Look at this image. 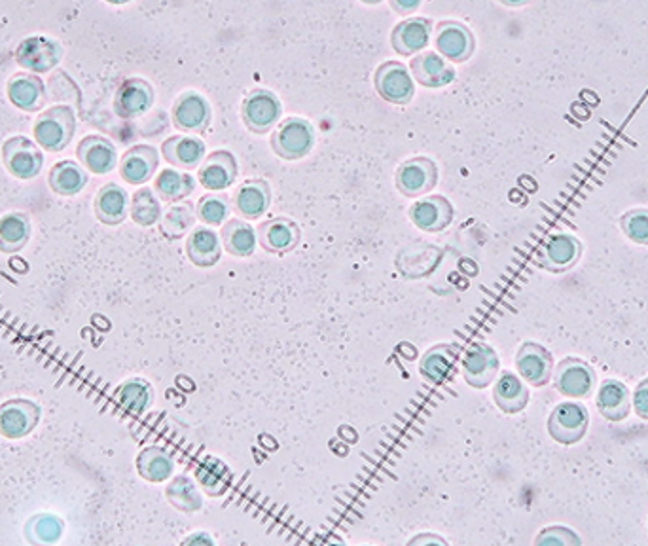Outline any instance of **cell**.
Returning <instances> with one entry per match:
<instances>
[{"label":"cell","instance_id":"cell-51","mask_svg":"<svg viewBox=\"0 0 648 546\" xmlns=\"http://www.w3.org/2000/svg\"><path fill=\"white\" fill-rule=\"evenodd\" d=\"M364 546H368V545H364Z\"/></svg>","mask_w":648,"mask_h":546},{"label":"cell","instance_id":"cell-23","mask_svg":"<svg viewBox=\"0 0 648 546\" xmlns=\"http://www.w3.org/2000/svg\"><path fill=\"white\" fill-rule=\"evenodd\" d=\"M76 156L93 175H107L118 165L116 146L101 135H88L76 146Z\"/></svg>","mask_w":648,"mask_h":546},{"label":"cell","instance_id":"cell-33","mask_svg":"<svg viewBox=\"0 0 648 546\" xmlns=\"http://www.w3.org/2000/svg\"><path fill=\"white\" fill-rule=\"evenodd\" d=\"M63 533H65V522L50 512L31 516L23 529L25 541L33 546L57 545L63 539Z\"/></svg>","mask_w":648,"mask_h":546},{"label":"cell","instance_id":"cell-7","mask_svg":"<svg viewBox=\"0 0 648 546\" xmlns=\"http://www.w3.org/2000/svg\"><path fill=\"white\" fill-rule=\"evenodd\" d=\"M2 162L10 175L21 181H29L42 171L44 156L40 152V146L31 139L16 135L2 145Z\"/></svg>","mask_w":648,"mask_h":546},{"label":"cell","instance_id":"cell-16","mask_svg":"<svg viewBox=\"0 0 648 546\" xmlns=\"http://www.w3.org/2000/svg\"><path fill=\"white\" fill-rule=\"evenodd\" d=\"M595 383L594 368L580 359H563L556 368L554 385L561 395L582 399L592 393Z\"/></svg>","mask_w":648,"mask_h":546},{"label":"cell","instance_id":"cell-38","mask_svg":"<svg viewBox=\"0 0 648 546\" xmlns=\"http://www.w3.org/2000/svg\"><path fill=\"white\" fill-rule=\"evenodd\" d=\"M116 399L129 414L141 416L154 401V389L144 378H129L116 389Z\"/></svg>","mask_w":648,"mask_h":546},{"label":"cell","instance_id":"cell-42","mask_svg":"<svg viewBox=\"0 0 648 546\" xmlns=\"http://www.w3.org/2000/svg\"><path fill=\"white\" fill-rule=\"evenodd\" d=\"M196 209L190 203L171 205L162 217V232L167 239H182L196 228Z\"/></svg>","mask_w":648,"mask_h":546},{"label":"cell","instance_id":"cell-12","mask_svg":"<svg viewBox=\"0 0 648 546\" xmlns=\"http://www.w3.org/2000/svg\"><path fill=\"white\" fill-rule=\"evenodd\" d=\"M499 355L487 344H472L463 357V378L470 387L486 389L497 380L499 374Z\"/></svg>","mask_w":648,"mask_h":546},{"label":"cell","instance_id":"cell-13","mask_svg":"<svg viewBox=\"0 0 648 546\" xmlns=\"http://www.w3.org/2000/svg\"><path fill=\"white\" fill-rule=\"evenodd\" d=\"M239 167L234 154L228 150H215L205 156L203 164L198 167V182L213 194H222L234 186Z\"/></svg>","mask_w":648,"mask_h":546},{"label":"cell","instance_id":"cell-1","mask_svg":"<svg viewBox=\"0 0 648 546\" xmlns=\"http://www.w3.org/2000/svg\"><path fill=\"white\" fill-rule=\"evenodd\" d=\"M76 131V116L74 110L67 105H55L44 110L35 120L33 137L36 145L46 152H61L65 150Z\"/></svg>","mask_w":648,"mask_h":546},{"label":"cell","instance_id":"cell-19","mask_svg":"<svg viewBox=\"0 0 648 546\" xmlns=\"http://www.w3.org/2000/svg\"><path fill=\"white\" fill-rule=\"evenodd\" d=\"M154 88L143 78H127L116 91L114 110L120 118H139L152 109Z\"/></svg>","mask_w":648,"mask_h":546},{"label":"cell","instance_id":"cell-35","mask_svg":"<svg viewBox=\"0 0 648 546\" xmlns=\"http://www.w3.org/2000/svg\"><path fill=\"white\" fill-rule=\"evenodd\" d=\"M137 473L141 474L146 482L160 484L173 476L175 461L169 452H165L160 446H148L141 454L137 455Z\"/></svg>","mask_w":648,"mask_h":546},{"label":"cell","instance_id":"cell-25","mask_svg":"<svg viewBox=\"0 0 648 546\" xmlns=\"http://www.w3.org/2000/svg\"><path fill=\"white\" fill-rule=\"evenodd\" d=\"M580 241L567 234L550 237L540 249L539 264L548 272H565L580 258Z\"/></svg>","mask_w":648,"mask_h":546},{"label":"cell","instance_id":"cell-2","mask_svg":"<svg viewBox=\"0 0 648 546\" xmlns=\"http://www.w3.org/2000/svg\"><path fill=\"white\" fill-rule=\"evenodd\" d=\"M270 145L287 162L302 160L315 146V128L304 118H287L271 133Z\"/></svg>","mask_w":648,"mask_h":546},{"label":"cell","instance_id":"cell-14","mask_svg":"<svg viewBox=\"0 0 648 546\" xmlns=\"http://www.w3.org/2000/svg\"><path fill=\"white\" fill-rule=\"evenodd\" d=\"M432 23L431 19L412 18L398 21L391 31V46L396 54L402 57H415V55L427 52V46L431 44Z\"/></svg>","mask_w":648,"mask_h":546},{"label":"cell","instance_id":"cell-8","mask_svg":"<svg viewBox=\"0 0 648 546\" xmlns=\"http://www.w3.org/2000/svg\"><path fill=\"white\" fill-rule=\"evenodd\" d=\"M40 421V406L29 399H10L0 404V435L8 440L29 437Z\"/></svg>","mask_w":648,"mask_h":546},{"label":"cell","instance_id":"cell-30","mask_svg":"<svg viewBox=\"0 0 648 546\" xmlns=\"http://www.w3.org/2000/svg\"><path fill=\"white\" fill-rule=\"evenodd\" d=\"M493 401L504 414H518L529 402V389L514 372H503L493 385Z\"/></svg>","mask_w":648,"mask_h":546},{"label":"cell","instance_id":"cell-26","mask_svg":"<svg viewBox=\"0 0 648 546\" xmlns=\"http://www.w3.org/2000/svg\"><path fill=\"white\" fill-rule=\"evenodd\" d=\"M129 203L131 201H129L126 190L116 182H108L103 188H99L95 201H93V211H95V217L103 224L118 226L129 215Z\"/></svg>","mask_w":648,"mask_h":546},{"label":"cell","instance_id":"cell-22","mask_svg":"<svg viewBox=\"0 0 648 546\" xmlns=\"http://www.w3.org/2000/svg\"><path fill=\"white\" fill-rule=\"evenodd\" d=\"M207 146L198 137H186V135H173L162 143V156L165 162L173 165V169L179 171H190L198 169L205 160Z\"/></svg>","mask_w":648,"mask_h":546},{"label":"cell","instance_id":"cell-41","mask_svg":"<svg viewBox=\"0 0 648 546\" xmlns=\"http://www.w3.org/2000/svg\"><path fill=\"white\" fill-rule=\"evenodd\" d=\"M232 213V201L226 194H205L196 203V219L201 226L222 228Z\"/></svg>","mask_w":648,"mask_h":546},{"label":"cell","instance_id":"cell-50","mask_svg":"<svg viewBox=\"0 0 648 546\" xmlns=\"http://www.w3.org/2000/svg\"><path fill=\"white\" fill-rule=\"evenodd\" d=\"M328 546H345V545H343V541H336V543H332V545H328Z\"/></svg>","mask_w":648,"mask_h":546},{"label":"cell","instance_id":"cell-31","mask_svg":"<svg viewBox=\"0 0 648 546\" xmlns=\"http://www.w3.org/2000/svg\"><path fill=\"white\" fill-rule=\"evenodd\" d=\"M194 190H196V179L190 173L173 167L162 169L154 181V192L165 203L186 200L188 196L194 194Z\"/></svg>","mask_w":648,"mask_h":546},{"label":"cell","instance_id":"cell-28","mask_svg":"<svg viewBox=\"0 0 648 546\" xmlns=\"http://www.w3.org/2000/svg\"><path fill=\"white\" fill-rule=\"evenodd\" d=\"M8 99L25 112L42 109L46 101L44 82L35 74L16 73L8 80Z\"/></svg>","mask_w":648,"mask_h":546},{"label":"cell","instance_id":"cell-32","mask_svg":"<svg viewBox=\"0 0 648 546\" xmlns=\"http://www.w3.org/2000/svg\"><path fill=\"white\" fill-rule=\"evenodd\" d=\"M48 182L50 188L54 190L57 196L63 198H72L76 194H80L86 184H88V173L82 165L72 162V160H63L50 169L48 175Z\"/></svg>","mask_w":648,"mask_h":546},{"label":"cell","instance_id":"cell-48","mask_svg":"<svg viewBox=\"0 0 648 546\" xmlns=\"http://www.w3.org/2000/svg\"><path fill=\"white\" fill-rule=\"evenodd\" d=\"M389 6L400 16H410L421 6V0H389Z\"/></svg>","mask_w":648,"mask_h":546},{"label":"cell","instance_id":"cell-10","mask_svg":"<svg viewBox=\"0 0 648 546\" xmlns=\"http://www.w3.org/2000/svg\"><path fill=\"white\" fill-rule=\"evenodd\" d=\"M171 118L173 126L184 133H203L211 124L213 110L209 101L198 91H184L173 103Z\"/></svg>","mask_w":648,"mask_h":546},{"label":"cell","instance_id":"cell-29","mask_svg":"<svg viewBox=\"0 0 648 546\" xmlns=\"http://www.w3.org/2000/svg\"><path fill=\"white\" fill-rule=\"evenodd\" d=\"M220 241L228 255L235 258H249L256 251L258 236H256V228H252L249 222L232 219L220 228Z\"/></svg>","mask_w":648,"mask_h":546},{"label":"cell","instance_id":"cell-37","mask_svg":"<svg viewBox=\"0 0 648 546\" xmlns=\"http://www.w3.org/2000/svg\"><path fill=\"white\" fill-rule=\"evenodd\" d=\"M31 239V220L23 213H8L0 217V253L14 255Z\"/></svg>","mask_w":648,"mask_h":546},{"label":"cell","instance_id":"cell-4","mask_svg":"<svg viewBox=\"0 0 648 546\" xmlns=\"http://www.w3.org/2000/svg\"><path fill=\"white\" fill-rule=\"evenodd\" d=\"M374 88L379 97L391 105H410L415 95V82L408 67L398 61L381 63L374 73Z\"/></svg>","mask_w":648,"mask_h":546},{"label":"cell","instance_id":"cell-6","mask_svg":"<svg viewBox=\"0 0 648 546\" xmlns=\"http://www.w3.org/2000/svg\"><path fill=\"white\" fill-rule=\"evenodd\" d=\"M438 182V167L431 158L417 156L398 165L395 173L396 190L406 198H423L431 194Z\"/></svg>","mask_w":648,"mask_h":546},{"label":"cell","instance_id":"cell-20","mask_svg":"<svg viewBox=\"0 0 648 546\" xmlns=\"http://www.w3.org/2000/svg\"><path fill=\"white\" fill-rule=\"evenodd\" d=\"M271 205L270 184L262 179H252L237 186L232 207L241 220H258L268 213Z\"/></svg>","mask_w":648,"mask_h":546},{"label":"cell","instance_id":"cell-44","mask_svg":"<svg viewBox=\"0 0 648 546\" xmlns=\"http://www.w3.org/2000/svg\"><path fill=\"white\" fill-rule=\"evenodd\" d=\"M622 230L631 241L647 245L648 243V211L635 209L622 217Z\"/></svg>","mask_w":648,"mask_h":546},{"label":"cell","instance_id":"cell-46","mask_svg":"<svg viewBox=\"0 0 648 546\" xmlns=\"http://www.w3.org/2000/svg\"><path fill=\"white\" fill-rule=\"evenodd\" d=\"M633 408L639 418L648 419V378L635 387Z\"/></svg>","mask_w":648,"mask_h":546},{"label":"cell","instance_id":"cell-18","mask_svg":"<svg viewBox=\"0 0 648 546\" xmlns=\"http://www.w3.org/2000/svg\"><path fill=\"white\" fill-rule=\"evenodd\" d=\"M516 368L522 380L533 387H542L552 378L554 359L546 347L535 342H525L516 353Z\"/></svg>","mask_w":648,"mask_h":546},{"label":"cell","instance_id":"cell-49","mask_svg":"<svg viewBox=\"0 0 648 546\" xmlns=\"http://www.w3.org/2000/svg\"><path fill=\"white\" fill-rule=\"evenodd\" d=\"M180 546H216L215 539L207 531H196L188 535Z\"/></svg>","mask_w":648,"mask_h":546},{"label":"cell","instance_id":"cell-24","mask_svg":"<svg viewBox=\"0 0 648 546\" xmlns=\"http://www.w3.org/2000/svg\"><path fill=\"white\" fill-rule=\"evenodd\" d=\"M160 165V154L154 146H131L120 160V175L129 184H144L150 181Z\"/></svg>","mask_w":648,"mask_h":546},{"label":"cell","instance_id":"cell-45","mask_svg":"<svg viewBox=\"0 0 648 546\" xmlns=\"http://www.w3.org/2000/svg\"><path fill=\"white\" fill-rule=\"evenodd\" d=\"M535 546H582V543L573 529L552 526L540 531L535 539Z\"/></svg>","mask_w":648,"mask_h":546},{"label":"cell","instance_id":"cell-5","mask_svg":"<svg viewBox=\"0 0 648 546\" xmlns=\"http://www.w3.org/2000/svg\"><path fill=\"white\" fill-rule=\"evenodd\" d=\"M432 44L436 48V54L448 63H465L474 54L476 40L467 25L450 19L436 25Z\"/></svg>","mask_w":648,"mask_h":546},{"label":"cell","instance_id":"cell-34","mask_svg":"<svg viewBox=\"0 0 648 546\" xmlns=\"http://www.w3.org/2000/svg\"><path fill=\"white\" fill-rule=\"evenodd\" d=\"M630 391L622 382L607 380L599 387L597 393V408L601 416L611 421H622L630 414Z\"/></svg>","mask_w":648,"mask_h":546},{"label":"cell","instance_id":"cell-17","mask_svg":"<svg viewBox=\"0 0 648 546\" xmlns=\"http://www.w3.org/2000/svg\"><path fill=\"white\" fill-rule=\"evenodd\" d=\"M258 245L270 255H285L300 243V226L294 220L277 217L266 220L256 228Z\"/></svg>","mask_w":648,"mask_h":546},{"label":"cell","instance_id":"cell-3","mask_svg":"<svg viewBox=\"0 0 648 546\" xmlns=\"http://www.w3.org/2000/svg\"><path fill=\"white\" fill-rule=\"evenodd\" d=\"M281 116L283 105L273 91L252 90L243 99L241 120L254 135H268L271 129L279 126Z\"/></svg>","mask_w":648,"mask_h":546},{"label":"cell","instance_id":"cell-39","mask_svg":"<svg viewBox=\"0 0 648 546\" xmlns=\"http://www.w3.org/2000/svg\"><path fill=\"white\" fill-rule=\"evenodd\" d=\"M165 497L175 509L186 512V514H192V512L203 509V497L199 493L198 486L186 474L175 476L167 484Z\"/></svg>","mask_w":648,"mask_h":546},{"label":"cell","instance_id":"cell-40","mask_svg":"<svg viewBox=\"0 0 648 546\" xmlns=\"http://www.w3.org/2000/svg\"><path fill=\"white\" fill-rule=\"evenodd\" d=\"M129 215H131V219L135 224H139L143 228H150V226H154V224H158L162 220V203H160V198L156 196L154 188L143 186L131 196Z\"/></svg>","mask_w":648,"mask_h":546},{"label":"cell","instance_id":"cell-9","mask_svg":"<svg viewBox=\"0 0 648 546\" xmlns=\"http://www.w3.org/2000/svg\"><path fill=\"white\" fill-rule=\"evenodd\" d=\"M588 412L582 404L563 402L556 406L548 418V433L559 444H576L588 431Z\"/></svg>","mask_w":648,"mask_h":546},{"label":"cell","instance_id":"cell-43","mask_svg":"<svg viewBox=\"0 0 648 546\" xmlns=\"http://www.w3.org/2000/svg\"><path fill=\"white\" fill-rule=\"evenodd\" d=\"M196 476H198L199 484L203 488V492L211 497H216V495H222L226 492L230 486V471L224 463L216 461V459H205L196 471Z\"/></svg>","mask_w":648,"mask_h":546},{"label":"cell","instance_id":"cell-21","mask_svg":"<svg viewBox=\"0 0 648 546\" xmlns=\"http://www.w3.org/2000/svg\"><path fill=\"white\" fill-rule=\"evenodd\" d=\"M412 78L423 88H446L455 80V69L446 59H442L436 52H423L415 55L410 63Z\"/></svg>","mask_w":648,"mask_h":546},{"label":"cell","instance_id":"cell-27","mask_svg":"<svg viewBox=\"0 0 648 546\" xmlns=\"http://www.w3.org/2000/svg\"><path fill=\"white\" fill-rule=\"evenodd\" d=\"M222 241L213 228L196 226L186 239V255L198 268H213L222 256Z\"/></svg>","mask_w":648,"mask_h":546},{"label":"cell","instance_id":"cell-47","mask_svg":"<svg viewBox=\"0 0 648 546\" xmlns=\"http://www.w3.org/2000/svg\"><path fill=\"white\" fill-rule=\"evenodd\" d=\"M406 546H450V543L436 533H419L412 537Z\"/></svg>","mask_w":648,"mask_h":546},{"label":"cell","instance_id":"cell-15","mask_svg":"<svg viewBox=\"0 0 648 546\" xmlns=\"http://www.w3.org/2000/svg\"><path fill=\"white\" fill-rule=\"evenodd\" d=\"M408 219L415 228L438 234L446 230L453 220V205L444 196H427L415 200L408 209Z\"/></svg>","mask_w":648,"mask_h":546},{"label":"cell","instance_id":"cell-36","mask_svg":"<svg viewBox=\"0 0 648 546\" xmlns=\"http://www.w3.org/2000/svg\"><path fill=\"white\" fill-rule=\"evenodd\" d=\"M455 366V351L448 344L432 346L419 363V372L425 382L438 383L446 382L453 372Z\"/></svg>","mask_w":648,"mask_h":546},{"label":"cell","instance_id":"cell-11","mask_svg":"<svg viewBox=\"0 0 648 546\" xmlns=\"http://www.w3.org/2000/svg\"><path fill=\"white\" fill-rule=\"evenodd\" d=\"M63 57V48L59 42L48 37L25 38L16 50V61L19 67L31 74L50 73L59 65Z\"/></svg>","mask_w":648,"mask_h":546}]
</instances>
